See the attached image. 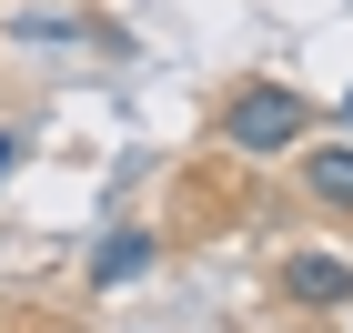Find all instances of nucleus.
Masks as SVG:
<instances>
[{"instance_id": "obj_4", "label": "nucleus", "mask_w": 353, "mask_h": 333, "mask_svg": "<svg viewBox=\"0 0 353 333\" xmlns=\"http://www.w3.org/2000/svg\"><path fill=\"white\" fill-rule=\"evenodd\" d=\"M303 182L323 202H353V152H303Z\"/></svg>"}, {"instance_id": "obj_6", "label": "nucleus", "mask_w": 353, "mask_h": 333, "mask_svg": "<svg viewBox=\"0 0 353 333\" xmlns=\"http://www.w3.org/2000/svg\"><path fill=\"white\" fill-rule=\"evenodd\" d=\"M343 111H353V101H343Z\"/></svg>"}, {"instance_id": "obj_5", "label": "nucleus", "mask_w": 353, "mask_h": 333, "mask_svg": "<svg viewBox=\"0 0 353 333\" xmlns=\"http://www.w3.org/2000/svg\"><path fill=\"white\" fill-rule=\"evenodd\" d=\"M10 152H21V141H10V132H0V172H10Z\"/></svg>"}, {"instance_id": "obj_3", "label": "nucleus", "mask_w": 353, "mask_h": 333, "mask_svg": "<svg viewBox=\"0 0 353 333\" xmlns=\"http://www.w3.org/2000/svg\"><path fill=\"white\" fill-rule=\"evenodd\" d=\"M293 293H303V303H353V273L333 263V252H303V263H293Z\"/></svg>"}, {"instance_id": "obj_1", "label": "nucleus", "mask_w": 353, "mask_h": 333, "mask_svg": "<svg viewBox=\"0 0 353 333\" xmlns=\"http://www.w3.org/2000/svg\"><path fill=\"white\" fill-rule=\"evenodd\" d=\"M222 152H303V91L243 81L232 111H222Z\"/></svg>"}, {"instance_id": "obj_2", "label": "nucleus", "mask_w": 353, "mask_h": 333, "mask_svg": "<svg viewBox=\"0 0 353 333\" xmlns=\"http://www.w3.org/2000/svg\"><path fill=\"white\" fill-rule=\"evenodd\" d=\"M132 273H152V232H111L91 252V283H132Z\"/></svg>"}]
</instances>
